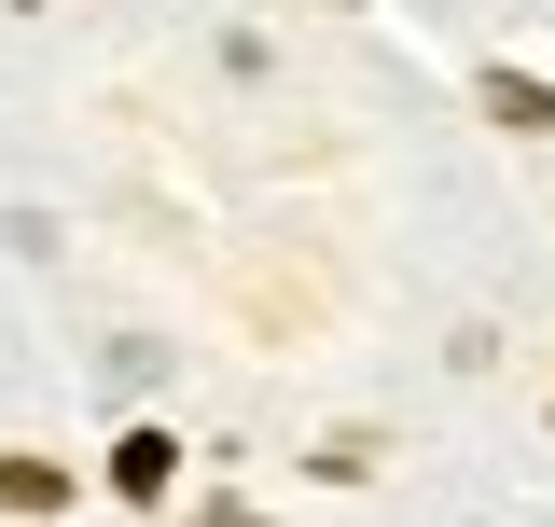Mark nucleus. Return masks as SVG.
Segmentation results:
<instances>
[{
  "instance_id": "nucleus-3",
  "label": "nucleus",
  "mask_w": 555,
  "mask_h": 527,
  "mask_svg": "<svg viewBox=\"0 0 555 527\" xmlns=\"http://www.w3.org/2000/svg\"><path fill=\"white\" fill-rule=\"evenodd\" d=\"M69 500V472H42V459H0V514H56Z\"/></svg>"
},
{
  "instance_id": "nucleus-1",
  "label": "nucleus",
  "mask_w": 555,
  "mask_h": 527,
  "mask_svg": "<svg viewBox=\"0 0 555 527\" xmlns=\"http://www.w3.org/2000/svg\"><path fill=\"white\" fill-rule=\"evenodd\" d=\"M167 472H181V445L167 430H126L112 445V500H167Z\"/></svg>"
},
{
  "instance_id": "nucleus-4",
  "label": "nucleus",
  "mask_w": 555,
  "mask_h": 527,
  "mask_svg": "<svg viewBox=\"0 0 555 527\" xmlns=\"http://www.w3.org/2000/svg\"><path fill=\"white\" fill-rule=\"evenodd\" d=\"M195 527H264V514H250V500H208V514H195Z\"/></svg>"
},
{
  "instance_id": "nucleus-2",
  "label": "nucleus",
  "mask_w": 555,
  "mask_h": 527,
  "mask_svg": "<svg viewBox=\"0 0 555 527\" xmlns=\"http://www.w3.org/2000/svg\"><path fill=\"white\" fill-rule=\"evenodd\" d=\"M486 126H514V139H542V126H555V98H542V83H514V69H486Z\"/></svg>"
}]
</instances>
